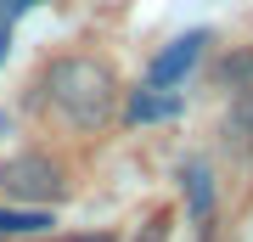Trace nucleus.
Wrapping results in <instances>:
<instances>
[{
  "label": "nucleus",
  "instance_id": "4",
  "mask_svg": "<svg viewBox=\"0 0 253 242\" xmlns=\"http://www.w3.org/2000/svg\"><path fill=\"white\" fill-rule=\"evenodd\" d=\"M214 79H219V90H236V96H248V90H253V51H231L225 62L214 68Z\"/></svg>",
  "mask_w": 253,
  "mask_h": 242
},
{
  "label": "nucleus",
  "instance_id": "8",
  "mask_svg": "<svg viewBox=\"0 0 253 242\" xmlns=\"http://www.w3.org/2000/svg\"><path fill=\"white\" fill-rule=\"evenodd\" d=\"M231 141L242 146V152H253V90L236 101V113H231Z\"/></svg>",
  "mask_w": 253,
  "mask_h": 242
},
{
  "label": "nucleus",
  "instance_id": "1",
  "mask_svg": "<svg viewBox=\"0 0 253 242\" xmlns=\"http://www.w3.org/2000/svg\"><path fill=\"white\" fill-rule=\"evenodd\" d=\"M40 90L56 107V118L73 130H101L118 113V79L101 56H56L40 79Z\"/></svg>",
  "mask_w": 253,
  "mask_h": 242
},
{
  "label": "nucleus",
  "instance_id": "5",
  "mask_svg": "<svg viewBox=\"0 0 253 242\" xmlns=\"http://www.w3.org/2000/svg\"><path fill=\"white\" fill-rule=\"evenodd\" d=\"M174 113H180V101H174V96H158L152 85L129 96V118H135V124H152V118H174Z\"/></svg>",
  "mask_w": 253,
  "mask_h": 242
},
{
  "label": "nucleus",
  "instance_id": "7",
  "mask_svg": "<svg viewBox=\"0 0 253 242\" xmlns=\"http://www.w3.org/2000/svg\"><path fill=\"white\" fill-rule=\"evenodd\" d=\"M51 214L45 208H0V231L6 237H23V231H45Z\"/></svg>",
  "mask_w": 253,
  "mask_h": 242
},
{
  "label": "nucleus",
  "instance_id": "9",
  "mask_svg": "<svg viewBox=\"0 0 253 242\" xmlns=\"http://www.w3.org/2000/svg\"><path fill=\"white\" fill-rule=\"evenodd\" d=\"M28 6H40V0H0V28H11V23H17Z\"/></svg>",
  "mask_w": 253,
  "mask_h": 242
},
{
  "label": "nucleus",
  "instance_id": "6",
  "mask_svg": "<svg viewBox=\"0 0 253 242\" xmlns=\"http://www.w3.org/2000/svg\"><path fill=\"white\" fill-rule=\"evenodd\" d=\"M186 197H191V214L197 220L214 214V175H208L203 163H186Z\"/></svg>",
  "mask_w": 253,
  "mask_h": 242
},
{
  "label": "nucleus",
  "instance_id": "3",
  "mask_svg": "<svg viewBox=\"0 0 253 242\" xmlns=\"http://www.w3.org/2000/svg\"><path fill=\"white\" fill-rule=\"evenodd\" d=\"M203 45H208V34L203 28H191V34H180V40H169L163 51L152 56V90H169V85H180L191 68H197V56H203Z\"/></svg>",
  "mask_w": 253,
  "mask_h": 242
},
{
  "label": "nucleus",
  "instance_id": "2",
  "mask_svg": "<svg viewBox=\"0 0 253 242\" xmlns=\"http://www.w3.org/2000/svg\"><path fill=\"white\" fill-rule=\"evenodd\" d=\"M62 163L45 158V152H17L0 163V192H6L11 203H28V208H45L62 197Z\"/></svg>",
  "mask_w": 253,
  "mask_h": 242
}]
</instances>
